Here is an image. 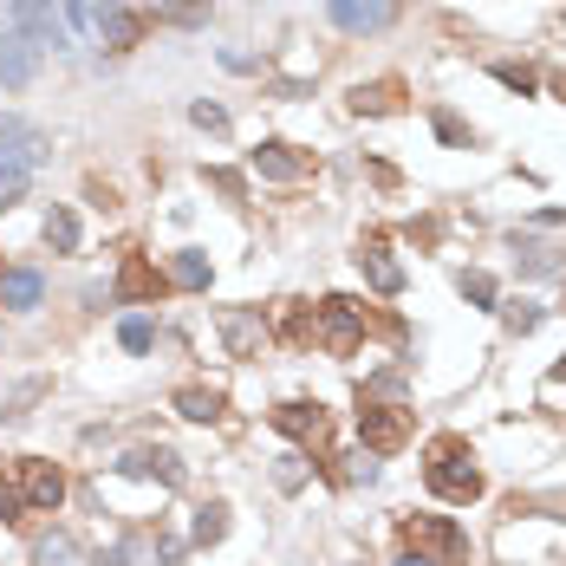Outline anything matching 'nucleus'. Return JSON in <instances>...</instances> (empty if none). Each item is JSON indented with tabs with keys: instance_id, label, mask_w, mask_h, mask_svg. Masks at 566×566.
Listing matches in <instances>:
<instances>
[{
	"instance_id": "f257e3e1",
	"label": "nucleus",
	"mask_w": 566,
	"mask_h": 566,
	"mask_svg": "<svg viewBox=\"0 0 566 566\" xmlns=\"http://www.w3.org/2000/svg\"><path fill=\"white\" fill-rule=\"evenodd\" d=\"M424 482H429V496H443V501H482V469H476V449L462 443V436H436L424 449Z\"/></svg>"
},
{
	"instance_id": "f03ea898",
	"label": "nucleus",
	"mask_w": 566,
	"mask_h": 566,
	"mask_svg": "<svg viewBox=\"0 0 566 566\" xmlns=\"http://www.w3.org/2000/svg\"><path fill=\"white\" fill-rule=\"evenodd\" d=\"M313 339H319V352L352 358L358 339H364V300H352V293H326L319 313H313Z\"/></svg>"
},
{
	"instance_id": "7ed1b4c3",
	"label": "nucleus",
	"mask_w": 566,
	"mask_h": 566,
	"mask_svg": "<svg viewBox=\"0 0 566 566\" xmlns=\"http://www.w3.org/2000/svg\"><path fill=\"white\" fill-rule=\"evenodd\" d=\"M398 534H404V547L429 554L436 566H469V534L456 521H443V514H404Z\"/></svg>"
},
{
	"instance_id": "20e7f679",
	"label": "nucleus",
	"mask_w": 566,
	"mask_h": 566,
	"mask_svg": "<svg viewBox=\"0 0 566 566\" xmlns=\"http://www.w3.org/2000/svg\"><path fill=\"white\" fill-rule=\"evenodd\" d=\"M411 429H417V411L411 404H358V443L371 449V456H398L404 443H411Z\"/></svg>"
},
{
	"instance_id": "39448f33",
	"label": "nucleus",
	"mask_w": 566,
	"mask_h": 566,
	"mask_svg": "<svg viewBox=\"0 0 566 566\" xmlns=\"http://www.w3.org/2000/svg\"><path fill=\"white\" fill-rule=\"evenodd\" d=\"M13 489H20V501L26 508H59L66 501V476H59V462H46V456H20L13 462Z\"/></svg>"
},
{
	"instance_id": "423d86ee",
	"label": "nucleus",
	"mask_w": 566,
	"mask_h": 566,
	"mask_svg": "<svg viewBox=\"0 0 566 566\" xmlns=\"http://www.w3.org/2000/svg\"><path fill=\"white\" fill-rule=\"evenodd\" d=\"M46 150H53V143H46L40 124L0 111V170H26V176H33V163H46Z\"/></svg>"
},
{
	"instance_id": "0eeeda50",
	"label": "nucleus",
	"mask_w": 566,
	"mask_h": 566,
	"mask_svg": "<svg viewBox=\"0 0 566 566\" xmlns=\"http://www.w3.org/2000/svg\"><path fill=\"white\" fill-rule=\"evenodd\" d=\"M215 333H221L228 358H261V346H268L261 306H221V313H215Z\"/></svg>"
},
{
	"instance_id": "6e6552de",
	"label": "nucleus",
	"mask_w": 566,
	"mask_h": 566,
	"mask_svg": "<svg viewBox=\"0 0 566 566\" xmlns=\"http://www.w3.org/2000/svg\"><path fill=\"white\" fill-rule=\"evenodd\" d=\"M118 476H143V482H163V489H183V456L170 449V443H138V449H124L118 456Z\"/></svg>"
},
{
	"instance_id": "1a4fd4ad",
	"label": "nucleus",
	"mask_w": 566,
	"mask_h": 566,
	"mask_svg": "<svg viewBox=\"0 0 566 566\" xmlns=\"http://www.w3.org/2000/svg\"><path fill=\"white\" fill-rule=\"evenodd\" d=\"M268 424L281 429L286 443H300V449H326V436H333V417H326V404H306V398H300V404H281Z\"/></svg>"
},
{
	"instance_id": "9d476101",
	"label": "nucleus",
	"mask_w": 566,
	"mask_h": 566,
	"mask_svg": "<svg viewBox=\"0 0 566 566\" xmlns=\"http://www.w3.org/2000/svg\"><path fill=\"white\" fill-rule=\"evenodd\" d=\"M358 268H364V281L378 286L384 300H398V293H404V268H398V254H391V241H384V235H364V241H358Z\"/></svg>"
},
{
	"instance_id": "9b49d317",
	"label": "nucleus",
	"mask_w": 566,
	"mask_h": 566,
	"mask_svg": "<svg viewBox=\"0 0 566 566\" xmlns=\"http://www.w3.org/2000/svg\"><path fill=\"white\" fill-rule=\"evenodd\" d=\"M326 13H333V26H346V33H384V26L398 20V0H326Z\"/></svg>"
},
{
	"instance_id": "f8f14e48",
	"label": "nucleus",
	"mask_w": 566,
	"mask_h": 566,
	"mask_svg": "<svg viewBox=\"0 0 566 566\" xmlns=\"http://www.w3.org/2000/svg\"><path fill=\"white\" fill-rule=\"evenodd\" d=\"M248 163H254V176H268V183H300L306 170H313V156H300L293 143L268 138L261 150H248Z\"/></svg>"
},
{
	"instance_id": "ddd939ff",
	"label": "nucleus",
	"mask_w": 566,
	"mask_h": 566,
	"mask_svg": "<svg viewBox=\"0 0 566 566\" xmlns=\"http://www.w3.org/2000/svg\"><path fill=\"white\" fill-rule=\"evenodd\" d=\"M163 293V274L143 261V254H124V268H118V286H111V300H124V306H138V300H156Z\"/></svg>"
},
{
	"instance_id": "4468645a",
	"label": "nucleus",
	"mask_w": 566,
	"mask_h": 566,
	"mask_svg": "<svg viewBox=\"0 0 566 566\" xmlns=\"http://www.w3.org/2000/svg\"><path fill=\"white\" fill-rule=\"evenodd\" d=\"M40 300H46V281H40L33 268H7V274H0V306H7V313H33Z\"/></svg>"
},
{
	"instance_id": "2eb2a0df",
	"label": "nucleus",
	"mask_w": 566,
	"mask_h": 566,
	"mask_svg": "<svg viewBox=\"0 0 566 566\" xmlns=\"http://www.w3.org/2000/svg\"><path fill=\"white\" fill-rule=\"evenodd\" d=\"M33 72H40V53H33L20 33H13V40H0V85H13V91H20V85H33Z\"/></svg>"
},
{
	"instance_id": "dca6fc26",
	"label": "nucleus",
	"mask_w": 566,
	"mask_h": 566,
	"mask_svg": "<svg viewBox=\"0 0 566 566\" xmlns=\"http://www.w3.org/2000/svg\"><path fill=\"white\" fill-rule=\"evenodd\" d=\"M398 98H404V85L398 78H371V85H352V111L364 118H384V111H398Z\"/></svg>"
},
{
	"instance_id": "f3484780",
	"label": "nucleus",
	"mask_w": 566,
	"mask_h": 566,
	"mask_svg": "<svg viewBox=\"0 0 566 566\" xmlns=\"http://www.w3.org/2000/svg\"><path fill=\"white\" fill-rule=\"evenodd\" d=\"M176 417L215 424V417H221V391H209V384H183V391H176Z\"/></svg>"
},
{
	"instance_id": "a211bd4d",
	"label": "nucleus",
	"mask_w": 566,
	"mask_h": 566,
	"mask_svg": "<svg viewBox=\"0 0 566 566\" xmlns=\"http://www.w3.org/2000/svg\"><path fill=\"white\" fill-rule=\"evenodd\" d=\"M98 33H105V46H111V53H131V46H138V33H143V13H131V7H124V13L98 20Z\"/></svg>"
},
{
	"instance_id": "6ab92c4d",
	"label": "nucleus",
	"mask_w": 566,
	"mask_h": 566,
	"mask_svg": "<svg viewBox=\"0 0 566 566\" xmlns=\"http://www.w3.org/2000/svg\"><path fill=\"white\" fill-rule=\"evenodd\" d=\"M170 281L189 286V293H203V286H209V254H203V248H183V254L170 261Z\"/></svg>"
},
{
	"instance_id": "aec40b11",
	"label": "nucleus",
	"mask_w": 566,
	"mask_h": 566,
	"mask_svg": "<svg viewBox=\"0 0 566 566\" xmlns=\"http://www.w3.org/2000/svg\"><path fill=\"white\" fill-rule=\"evenodd\" d=\"M268 333H281V339H293V346H306V339H313V313H306L300 300H281V313H274Z\"/></svg>"
},
{
	"instance_id": "412c9836",
	"label": "nucleus",
	"mask_w": 566,
	"mask_h": 566,
	"mask_svg": "<svg viewBox=\"0 0 566 566\" xmlns=\"http://www.w3.org/2000/svg\"><path fill=\"white\" fill-rule=\"evenodd\" d=\"M163 26H209V0H156Z\"/></svg>"
},
{
	"instance_id": "4be33fe9",
	"label": "nucleus",
	"mask_w": 566,
	"mask_h": 566,
	"mask_svg": "<svg viewBox=\"0 0 566 566\" xmlns=\"http://www.w3.org/2000/svg\"><path fill=\"white\" fill-rule=\"evenodd\" d=\"M46 248H53V254H72V248H78V215H72L66 203L46 215Z\"/></svg>"
},
{
	"instance_id": "5701e85b",
	"label": "nucleus",
	"mask_w": 566,
	"mask_h": 566,
	"mask_svg": "<svg viewBox=\"0 0 566 566\" xmlns=\"http://www.w3.org/2000/svg\"><path fill=\"white\" fill-rule=\"evenodd\" d=\"M221 534H228V508H221V501H203V508H196V534H189V541H196V547H215Z\"/></svg>"
},
{
	"instance_id": "b1692460",
	"label": "nucleus",
	"mask_w": 566,
	"mask_h": 566,
	"mask_svg": "<svg viewBox=\"0 0 566 566\" xmlns=\"http://www.w3.org/2000/svg\"><path fill=\"white\" fill-rule=\"evenodd\" d=\"M521 268H527V274H560V248H547V241H521Z\"/></svg>"
},
{
	"instance_id": "393cba45",
	"label": "nucleus",
	"mask_w": 566,
	"mask_h": 566,
	"mask_svg": "<svg viewBox=\"0 0 566 566\" xmlns=\"http://www.w3.org/2000/svg\"><path fill=\"white\" fill-rule=\"evenodd\" d=\"M456 293L476 300V306H496V281H489L482 268H462V274H456Z\"/></svg>"
},
{
	"instance_id": "a878e982",
	"label": "nucleus",
	"mask_w": 566,
	"mask_h": 566,
	"mask_svg": "<svg viewBox=\"0 0 566 566\" xmlns=\"http://www.w3.org/2000/svg\"><path fill=\"white\" fill-rule=\"evenodd\" d=\"M72 554H78L72 534H46V541L33 547V566H72Z\"/></svg>"
},
{
	"instance_id": "bb28decb",
	"label": "nucleus",
	"mask_w": 566,
	"mask_h": 566,
	"mask_svg": "<svg viewBox=\"0 0 566 566\" xmlns=\"http://www.w3.org/2000/svg\"><path fill=\"white\" fill-rule=\"evenodd\" d=\"M501 326H508V333H534V326H541V306H534V300H514V306H501Z\"/></svg>"
},
{
	"instance_id": "cd10ccee",
	"label": "nucleus",
	"mask_w": 566,
	"mask_h": 566,
	"mask_svg": "<svg viewBox=\"0 0 566 566\" xmlns=\"http://www.w3.org/2000/svg\"><path fill=\"white\" fill-rule=\"evenodd\" d=\"M118 339H124V352H150V346H156V326H150V319H124Z\"/></svg>"
},
{
	"instance_id": "c85d7f7f",
	"label": "nucleus",
	"mask_w": 566,
	"mask_h": 566,
	"mask_svg": "<svg viewBox=\"0 0 566 566\" xmlns=\"http://www.w3.org/2000/svg\"><path fill=\"white\" fill-rule=\"evenodd\" d=\"M26 183H33L26 170H0V209H13V203L26 196Z\"/></svg>"
},
{
	"instance_id": "c756f323",
	"label": "nucleus",
	"mask_w": 566,
	"mask_h": 566,
	"mask_svg": "<svg viewBox=\"0 0 566 566\" xmlns=\"http://www.w3.org/2000/svg\"><path fill=\"white\" fill-rule=\"evenodd\" d=\"M189 118H196L203 131H228V111H221V105H209V98H196V105H189Z\"/></svg>"
},
{
	"instance_id": "7c9ffc66",
	"label": "nucleus",
	"mask_w": 566,
	"mask_h": 566,
	"mask_svg": "<svg viewBox=\"0 0 566 566\" xmlns=\"http://www.w3.org/2000/svg\"><path fill=\"white\" fill-rule=\"evenodd\" d=\"M274 482H281L286 496H293V489L306 482V456H281V469H274Z\"/></svg>"
},
{
	"instance_id": "2f4dec72",
	"label": "nucleus",
	"mask_w": 566,
	"mask_h": 566,
	"mask_svg": "<svg viewBox=\"0 0 566 566\" xmlns=\"http://www.w3.org/2000/svg\"><path fill=\"white\" fill-rule=\"evenodd\" d=\"M496 78H501V85H508V91H521V98H527V91L541 85V78H534V72H527V66H496Z\"/></svg>"
},
{
	"instance_id": "473e14b6",
	"label": "nucleus",
	"mask_w": 566,
	"mask_h": 566,
	"mask_svg": "<svg viewBox=\"0 0 566 566\" xmlns=\"http://www.w3.org/2000/svg\"><path fill=\"white\" fill-rule=\"evenodd\" d=\"M209 183L221 189V196H228V203H241V196H248V183H241L235 170H209Z\"/></svg>"
},
{
	"instance_id": "72a5a7b5",
	"label": "nucleus",
	"mask_w": 566,
	"mask_h": 566,
	"mask_svg": "<svg viewBox=\"0 0 566 566\" xmlns=\"http://www.w3.org/2000/svg\"><path fill=\"white\" fill-rule=\"evenodd\" d=\"M436 138H443V143H469V124H462V118H449V111H436Z\"/></svg>"
},
{
	"instance_id": "f704fd0d",
	"label": "nucleus",
	"mask_w": 566,
	"mask_h": 566,
	"mask_svg": "<svg viewBox=\"0 0 566 566\" xmlns=\"http://www.w3.org/2000/svg\"><path fill=\"white\" fill-rule=\"evenodd\" d=\"M221 66H228V72H261V59H254V53H235V46H228V53H221Z\"/></svg>"
},
{
	"instance_id": "c9c22d12",
	"label": "nucleus",
	"mask_w": 566,
	"mask_h": 566,
	"mask_svg": "<svg viewBox=\"0 0 566 566\" xmlns=\"http://www.w3.org/2000/svg\"><path fill=\"white\" fill-rule=\"evenodd\" d=\"M33 13H53V0H13V20H33Z\"/></svg>"
},
{
	"instance_id": "e433bc0d",
	"label": "nucleus",
	"mask_w": 566,
	"mask_h": 566,
	"mask_svg": "<svg viewBox=\"0 0 566 566\" xmlns=\"http://www.w3.org/2000/svg\"><path fill=\"white\" fill-rule=\"evenodd\" d=\"M391 566H436V560H429V554H417V547H404V554H398Z\"/></svg>"
},
{
	"instance_id": "4c0bfd02",
	"label": "nucleus",
	"mask_w": 566,
	"mask_h": 566,
	"mask_svg": "<svg viewBox=\"0 0 566 566\" xmlns=\"http://www.w3.org/2000/svg\"><path fill=\"white\" fill-rule=\"evenodd\" d=\"M554 384H566V358H560V364H554Z\"/></svg>"
},
{
	"instance_id": "58836bf2",
	"label": "nucleus",
	"mask_w": 566,
	"mask_h": 566,
	"mask_svg": "<svg viewBox=\"0 0 566 566\" xmlns=\"http://www.w3.org/2000/svg\"><path fill=\"white\" fill-rule=\"evenodd\" d=\"M0 489H7V482H0Z\"/></svg>"
}]
</instances>
